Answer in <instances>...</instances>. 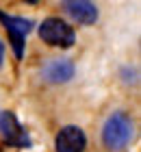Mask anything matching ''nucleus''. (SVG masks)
Masks as SVG:
<instances>
[{
    "mask_svg": "<svg viewBox=\"0 0 141 152\" xmlns=\"http://www.w3.org/2000/svg\"><path fill=\"white\" fill-rule=\"evenodd\" d=\"M54 148H56V152H85L87 137H85L83 128H78V126H63L56 133Z\"/></svg>",
    "mask_w": 141,
    "mask_h": 152,
    "instance_id": "5",
    "label": "nucleus"
},
{
    "mask_svg": "<svg viewBox=\"0 0 141 152\" xmlns=\"http://www.w3.org/2000/svg\"><path fill=\"white\" fill-rule=\"evenodd\" d=\"M0 133H2V139L9 146H15V148L31 146V137H28V133L22 128V124L18 122V117L11 111H4L0 115Z\"/></svg>",
    "mask_w": 141,
    "mask_h": 152,
    "instance_id": "4",
    "label": "nucleus"
},
{
    "mask_svg": "<svg viewBox=\"0 0 141 152\" xmlns=\"http://www.w3.org/2000/svg\"><path fill=\"white\" fill-rule=\"evenodd\" d=\"M41 74L48 83H67L74 76V63L69 59H52L44 65Z\"/></svg>",
    "mask_w": 141,
    "mask_h": 152,
    "instance_id": "7",
    "label": "nucleus"
},
{
    "mask_svg": "<svg viewBox=\"0 0 141 152\" xmlns=\"http://www.w3.org/2000/svg\"><path fill=\"white\" fill-rule=\"evenodd\" d=\"M132 139V120L130 115H126L122 111L113 113L102 128V141L111 152L124 150Z\"/></svg>",
    "mask_w": 141,
    "mask_h": 152,
    "instance_id": "1",
    "label": "nucleus"
},
{
    "mask_svg": "<svg viewBox=\"0 0 141 152\" xmlns=\"http://www.w3.org/2000/svg\"><path fill=\"white\" fill-rule=\"evenodd\" d=\"M63 11L78 24H94L98 20V7L87 0H69L63 2Z\"/></svg>",
    "mask_w": 141,
    "mask_h": 152,
    "instance_id": "6",
    "label": "nucleus"
},
{
    "mask_svg": "<svg viewBox=\"0 0 141 152\" xmlns=\"http://www.w3.org/2000/svg\"><path fill=\"white\" fill-rule=\"evenodd\" d=\"M2 61H4V44L0 41V65H2Z\"/></svg>",
    "mask_w": 141,
    "mask_h": 152,
    "instance_id": "8",
    "label": "nucleus"
},
{
    "mask_svg": "<svg viewBox=\"0 0 141 152\" xmlns=\"http://www.w3.org/2000/svg\"><path fill=\"white\" fill-rule=\"evenodd\" d=\"M39 37L50 46L56 48H69L76 41V33L67 22H63L61 18H46L39 26Z\"/></svg>",
    "mask_w": 141,
    "mask_h": 152,
    "instance_id": "2",
    "label": "nucleus"
},
{
    "mask_svg": "<svg viewBox=\"0 0 141 152\" xmlns=\"http://www.w3.org/2000/svg\"><path fill=\"white\" fill-rule=\"evenodd\" d=\"M0 22H2L4 31L9 33V39H11V46H13L15 57L22 59V54H24V39H26L28 33H31L33 22L26 20V18L9 15V13H2V11H0Z\"/></svg>",
    "mask_w": 141,
    "mask_h": 152,
    "instance_id": "3",
    "label": "nucleus"
}]
</instances>
